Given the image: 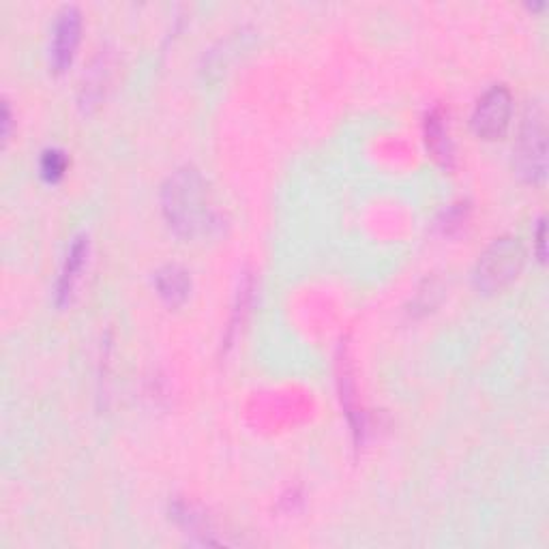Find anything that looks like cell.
<instances>
[{
  "mask_svg": "<svg viewBox=\"0 0 549 549\" xmlns=\"http://www.w3.org/2000/svg\"><path fill=\"white\" fill-rule=\"evenodd\" d=\"M517 174L528 183H543L547 174V123L545 110L532 106L526 112L515 146Z\"/></svg>",
  "mask_w": 549,
  "mask_h": 549,
  "instance_id": "3957f363",
  "label": "cell"
},
{
  "mask_svg": "<svg viewBox=\"0 0 549 549\" xmlns=\"http://www.w3.org/2000/svg\"><path fill=\"white\" fill-rule=\"evenodd\" d=\"M425 136H427L429 151L434 153V157L438 161H442L444 166H447V163H451L453 148H451V140H449L447 123H444V114L440 110H432V112L427 114Z\"/></svg>",
  "mask_w": 549,
  "mask_h": 549,
  "instance_id": "ba28073f",
  "label": "cell"
},
{
  "mask_svg": "<svg viewBox=\"0 0 549 549\" xmlns=\"http://www.w3.org/2000/svg\"><path fill=\"white\" fill-rule=\"evenodd\" d=\"M513 99L509 88L496 84L479 99L472 112V127L483 140H498L507 133L511 125Z\"/></svg>",
  "mask_w": 549,
  "mask_h": 549,
  "instance_id": "277c9868",
  "label": "cell"
},
{
  "mask_svg": "<svg viewBox=\"0 0 549 549\" xmlns=\"http://www.w3.org/2000/svg\"><path fill=\"white\" fill-rule=\"evenodd\" d=\"M86 251H88V241L84 239V236L73 241L69 254H67V260H65V266H63L61 279H58V303L61 305L65 301H69L71 290H73V286H76V279L80 277V271H82L84 260H86Z\"/></svg>",
  "mask_w": 549,
  "mask_h": 549,
  "instance_id": "52a82bcc",
  "label": "cell"
},
{
  "mask_svg": "<svg viewBox=\"0 0 549 549\" xmlns=\"http://www.w3.org/2000/svg\"><path fill=\"white\" fill-rule=\"evenodd\" d=\"M80 24V11L76 7H65L58 13L50 46V61L56 71H65V67L71 65L80 41Z\"/></svg>",
  "mask_w": 549,
  "mask_h": 549,
  "instance_id": "5b68a950",
  "label": "cell"
},
{
  "mask_svg": "<svg viewBox=\"0 0 549 549\" xmlns=\"http://www.w3.org/2000/svg\"><path fill=\"white\" fill-rule=\"evenodd\" d=\"M543 236H545V224L543 221H539V260H545V251H543Z\"/></svg>",
  "mask_w": 549,
  "mask_h": 549,
  "instance_id": "30bf717a",
  "label": "cell"
},
{
  "mask_svg": "<svg viewBox=\"0 0 549 549\" xmlns=\"http://www.w3.org/2000/svg\"><path fill=\"white\" fill-rule=\"evenodd\" d=\"M67 170V157L63 151H58V148H50V151L43 153L41 157V176L46 178V181L54 183L61 178Z\"/></svg>",
  "mask_w": 549,
  "mask_h": 549,
  "instance_id": "9c48e42d",
  "label": "cell"
},
{
  "mask_svg": "<svg viewBox=\"0 0 549 549\" xmlns=\"http://www.w3.org/2000/svg\"><path fill=\"white\" fill-rule=\"evenodd\" d=\"M161 209L170 228L185 239L206 234L215 226V209L206 178L194 166L174 170L161 187Z\"/></svg>",
  "mask_w": 549,
  "mask_h": 549,
  "instance_id": "6da1fadb",
  "label": "cell"
},
{
  "mask_svg": "<svg viewBox=\"0 0 549 549\" xmlns=\"http://www.w3.org/2000/svg\"><path fill=\"white\" fill-rule=\"evenodd\" d=\"M155 286L163 301L170 305H178L189 296L191 281L187 273L183 269H178V266H163L155 275Z\"/></svg>",
  "mask_w": 549,
  "mask_h": 549,
  "instance_id": "8992f818",
  "label": "cell"
},
{
  "mask_svg": "<svg viewBox=\"0 0 549 549\" xmlns=\"http://www.w3.org/2000/svg\"><path fill=\"white\" fill-rule=\"evenodd\" d=\"M524 247L515 236H502L489 245L474 269V284L483 294H496L517 279L524 266Z\"/></svg>",
  "mask_w": 549,
  "mask_h": 549,
  "instance_id": "7a4b0ae2",
  "label": "cell"
}]
</instances>
